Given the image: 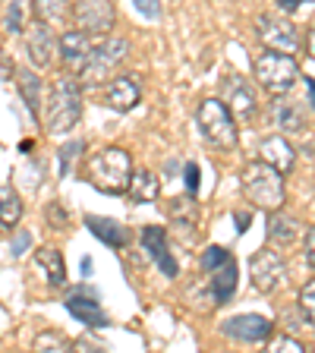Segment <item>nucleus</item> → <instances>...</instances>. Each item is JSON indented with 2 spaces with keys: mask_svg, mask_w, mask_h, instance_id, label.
I'll list each match as a JSON object with an SVG mask.
<instances>
[{
  "mask_svg": "<svg viewBox=\"0 0 315 353\" xmlns=\"http://www.w3.org/2000/svg\"><path fill=\"white\" fill-rule=\"evenodd\" d=\"M82 117V82L79 76H60L51 82L44 98V130L51 136L70 132Z\"/></svg>",
  "mask_w": 315,
  "mask_h": 353,
  "instance_id": "f257e3e1",
  "label": "nucleus"
},
{
  "mask_svg": "<svg viewBox=\"0 0 315 353\" xmlns=\"http://www.w3.org/2000/svg\"><path fill=\"white\" fill-rule=\"evenodd\" d=\"M130 176H132V158H130V152L120 145L98 148V152L85 161V180L95 186V190L108 192V196L126 192Z\"/></svg>",
  "mask_w": 315,
  "mask_h": 353,
  "instance_id": "f03ea898",
  "label": "nucleus"
},
{
  "mask_svg": "<svg viewBox=\"0 0 315 353\" xmlns=\"http://www.w3.org/2000/svg\"><path fill=\"white\" fill-rule=\"evenodd\" d=\"M243 196L250 199L256 208H265V212H281L287 199V186H284V174L278 168H272L268 161H250L243 168Z\"/></svg>",
  "mask_w": 315,
  "mask_h": 353,
  "instance_id": "7ed1b4c3",
  "label": "nucleus"
},
{
  "mask_svg": "<svg viewBox=\"0 0 315 353\" xmlns=\"http://www.w3.org/2000/svg\"><path fill=\"white\" fill-rule=\"evenodd\" d=\"M196 123L202 130V136L208 139V145L230 152L240 142V130H236V117L230 114V108L221 98H202L196 110Z\"/></svg>",
  "mask_w": 315,
  "mask_h": 353,
  "instance_id": "20e7f679",
  "label": "nucleus"
},
{
  "mask_svg": "<svg viewBox=\"0 0 315 353\" xmlns=\"http://www.w3.org/2000/svg\"><path fill=\"white\" fill-rule=\"evenodd\" d=\"M256 76L258 85L268 95H290L294 85L300 82V63L294 60V54H281V51H262L256 57Z\"/></svg>",
  "mask_w": 315,
  "mask_h": 353,
  "instance_id": "39448f33",
  "label": "nucleus"
},
{
  "mask_svg": "<svg viewBox=\"0 0 315 353\" xmlns=\"http://www.w3.org/2000/svg\"><path fill=\"white\" fill-rule=\"evenodd\" d=\"M130 57V41L126 38H104L101 44H95L92 60H88L85 73L79 76L85 85H98V82L110 79L114 73H120V66Z\"/></svg>",
  "mask_w": 315,
  "mask_h": 353,
  "instance_id": "423d86ee",
  "label": "nucleus"
},
{
  "mask_svg": "<svg viewBox=\"0 0 315 353\" xmlns=\"http://www.w3.org/2000/svg\"><path fill=\"white\" fill-rule=\"evenodd\" d=\"M221 101L230 108V114L236 117V123H252L258 114V98L252 92V85L243 79L240 73H227L224 85H221Z\"/></svg>",
  "mask_w": 315,
  "mask_h": 353,
  "instance_id": "0eeeda50",
  "label": "nucleus"
},
{
  "mask_svg": "<svg viewBox=\"0 0 315 353\" xmlns=\"http://www.w3.org/2000/svg\"><path fill=\"white\" fill-rule=\"evenodd\" d=\"M256 32L268 51H281V54L300 51V32H296V26L290 19H284V16H258Z\"/></svg>",
  "mask_w": 315,
  "mask_h": 353,
  "instance_id": "6e6552de",
  "label": "nucleus"
},
{
  "mask_svg": "<svg viewBox=\"0 0 315 353\" xmlns=\"http://www.w3.org/2000/svg\"><path fill=\"white\" fill-rule=\"evenodd\" d=\"M73 22L76 29L88 32V35H110L114 22H117V10L110 0H76Z\"/></svg>",
  "mask_w": 315,
  "mask_h": 353,
  "instance_id": "1a4fd4ad",
  "label": "nucleus"
},
{
  "mask_svg": "<svg viewBox=\"0 0 315 353\" xmlns=\"http://www.w3.org/2000/svg\"><path fill=\"white\" fill-rule=\"evenodd\" d=\"M92 51H95V44H92V35L82 29H73V32H63L57 38V54L63 60L66 73L70 76H82L85 73L88 60H92Z\"/></svg>",
  "mask_w": 315,
  "mask_h": 353,
  "instance_id": "9d476101",
  "label": "nucleus"
},
{
  "mask_svg": "<svg viewBox=\"0 0 315 353\" xmlns=\"http://www.w3.org/2000/svg\"><path fill=\"white\" fill-rule=\"evenodd\" d=\"M284 274H287V265L274 250H258L256 256L250 259V281H252V287H256L258 294H272V290H278V284L284 281Z\"/></svg>",
  "mask_w": 315,
  "mask_h": 353,
  "instance_id": "9b49d317",
  "label": "nucleus"
},
{
  "mask_svg": "<svg viewBox=\"0 0 315 353\" xmlns=\"http://www.w3.org/2000/svg\"><path fill=\"white\" fill-rule=\"evenodd\" d=\"M221 331H224V338L240 341V344H265L272 338L274 322L265 316H256V312H243V316L227 319L221 325Z\"/></svg>",
  "mask_w": 315,
  "mask_h": 353,
  "instance_id": "f8f14e48",
  "label": "nucleus"
},
{
  "mask_svg": "<svg viewBox=\"0 0 315 353\" xmlns=\"http://www.w3.org/2000/svg\"><path fill=\"white\" fill-rule=\"evenodd\" d=\"M54 51H57V38H54L51 26H44L38 19L26 26V57L32 60V66H38V70L51 66Z\"/></svg>",
  "mask_w": 315,
  "mask_h": 353,
  "instance_id": "ddd939ff",
  "label": "nucleus"
},
{
  "mask_svg": "<svg viewBox=\"0 0 315 353\" xmlns=\"http://www.w3.org/2000/svg\"><path fill=\"white\" fill-rule=\"evenodd\" d=\"M139 98H142V85L136 82V76H130V73L110 76L108 85H104V104L114 108V110H120V114H126V110L136 108Z\"/></svg>",
  "mask_w": 315,
  "mask_h": 353,
  "instance_id": "4468645a",
  "label": "nucleus"
},
{
  "mask_svg": "<svg viewBox=\"0 0 315 353\" xmlns=\"http://www.w3.org/2000/svg\"><path fill=\"white\" fill-rule=\"evenodd\" d=\"M142 246H145V252L152 256V262L164 272V278H176V274H180V265H176L174 252H170V246H167V234H164V228L148 224V228L142 230Z\"/></svg>",
  "mask_w": 315,
  "mask_h": 353,
  "instance_id": "2eb2a0df",
  "label": "nucleus"
},
{
  "mask_svg": "<svg viewBox=\"0 0 315 353\" xmlns=\"http://www.w3.org/2000/svg\"><path fill=\"white\" fill-rule=\"evenodd\" d=\"M170 224H174V230L180 234V240L183 243H192L199 236V205L192 202V196H176L170 199Z\"/></svg>",
  "mask_w": 315,
  "mask_h": 353,
  "instance_id": "dca6fc26",
  "label": "nucleus"
},
{
  "mask_svg": "<svg viewBox=\"0 0 315 353\" xmlns=\"http://www.w3.org/2000/svg\"><path fill=\"white\" fill-rule=\"evenodd\" d=\"M35 268L44 274L48 287L66 284V262H63V252H60L57 246H41V250H35Z\"/></svg>",
  "mask_w": 315,
  "mask_h": 353,
  "instance_id": "f3484780",
  "label": "nucleus"
},
{
  "mask_svg": "<svg viewBox=\"0 0 315 353\" xmlns=\"http://www.w3.org/2000/svg\"><path fill=\"white\" fill-rule=\"evenodd\" d=\"M85 228L92 230V234H95L101 243L114 246V250H123L126 243H130V230H126L120 221L104 218V214H88V218H85Z\"/></svg>",
  "mask_w": 315,
  "mask_h": 353,
  "instance_id": "a211bd4d",
  "label": "nucleus"
},
{
  "mask_svg": "<svg viewBox=\"0 0 315 353\" xmlns=\"http://www.w3.org/2000/svg\"><path fill=\"white\" fill-rule=\"evenodd\" d=\"M258 148H262V161L278 168L281 174H287L296 161V148L290 145V139H284V136H265Z\"/></svg>",
  "mask_w": 315,
  "mask_h": 353,
  "instance_id": "6ab92c4d",
  "label": "nucleus"
},
{
  "mask_svg": "<svg viewBox=\"0 0 315 353\" xmlns=\"http://www.w3.org/2000/svg\"><path fill=\"white\" fill-rule=\"evenodd\" d=\"M158 192H161V183H158V176H154L152 170H148V168L132 170L130 186H126L130 202H136V205H148V202H154V199H158Z\"/></svg>",
  "mask_w": 315,
  "mask_h": 353,
  "instance_id": "aec40b11",
  "label": "nucleus"
},
{
  "mask_svg": "<svg viewBox=\"0 0 315 353\" xmlns=\"http://www.w3.org/2000/svg\"><path fill=\"white\" fill-rule=\"evenodd\" d=\"M66 309H70L82 325H92V328H104V325H108V312L98 306V300H85V296L73 294L66 300Z\"/></svg>",
  "mask_w": 315,
  "mask_h": 353,
  "instance_id": "412c9836",
  "label": "nucleus"
},
{
  "mask_svg": "<svg viewBox=\"0 0 315 353\" xmlns=\"http://www.w3.org/2000/svg\"><path fill=\"white\" fill-rule=\"evenodd\" d=\"M234 290H236V262L227 259L224 265H218L212 272V294L214 303H230L234 300Z\"/></svg>",
  "mask_w": 315,
  "mask_h": 353,
  "instance_id": "4be33fe9",
  "label": "nucleus"
},
{
  "mask_svg": "<svg viewBox=\"0 0 315 353\" xmlns=\"http://www.w3.org/2000/svg\"><path fill=\"white\" fill-rule=\"evenodd\" d=\"M296 236H300V224L290 214L272 212V218H268V240H272V246H294Z\"/></svg>",
  "mask_w": 315,
  "mask_h": 353,
  "instance_id": "5701e85b",
  "label": "nucleus"
},
{
  "mask_svg": "<svg viewBox=\"0 0 315 353\" xmlns=\"http://www.w3.org/2000/svg\"><path fill=\"white\" fill-rule=\"evenodd\" d=\"M32 10H35V19L44 22V26H63L70 16H73V7L70 0H32Z\"/></svg>",
  "mask_w": 315,
  "mask_h": 353,
  "instance_id": "b1692460",
  "label": "nucleus"
},
{
  "mask_svg": "<svg viewBox=\"0 0 315 353\" xmlns=\"http://www.w3.org/2000/svg\"><path fill=\"white\" fill-rule=\"evenodd\" d=\"M272 120L278 123V130H284V132H303L306 130V114H303L294 101H274Z\"/></svg>",
  "mask_w": 315,
  "mask_h": 353,
  "instance_id": "393cba45",
  "label": "nucleus"
},
{
  "mask_svg": "<svg viewBox=\"0 0 315 353\" xmlns=\"http://www.w3.org/2000/svg\"><path fill=\"white\" fill-rule=\"evenodd\" d=\"M22 221V199L13 186H0V228L13 230Z\"/></svg>",
  "mask_w": 315,
  "mask_h": 353,
  "instance_id": "a878e982",
  "label": "nucleus"
},
{
  "mask_svg": "<svg viewBox=\"0 0 315 353\" xmlns=\"http://www.w3.org/2000/svg\"><path fill=\"white\" fill-rule=\"evenodd\" d=\"M29 10H32V0H3V29L13 32V35L26 32Z\"/></svg>",
  "mask_w": 315,
  "mask_h": 353,
  "instance_id": "bb28decb",
  "label": "nucleus"
},
{
  "mask_svg": "<svg viewBox=\"0 0 315 353\" xmlns=\"http://www.w3.org/2000/svg\"><path fill=\"white\" fill-rule=\"evenodd\" d=\"M16 85H19L22 92V101H26V108L32 110V114H38V98H41V79H38V73H32V70H16Z\"/></svg>",
  "mask_w": 315,
  "mask_h": 353,
  "instance_id": "cd10ccee",
  "label": "nucleus"
},
{
  "mask_svg": "<svg viewBox=\"0 0 315 353\" xmlns=\"http://www.w3.org/2000/svg\"><path fill=\"white\" fill-rule=\"evenodd\" d=\"M66 347H70V341H66L63 334H57V331H41L35 338V350L57 353V350H66Z\"/></svg>",
  "mask_w": 315,
  "mask_h": 353,
  "instance_id": "c85d7f7f",
  "label": "nucleus"
},
{
  "mask_svg": "<svg viewBox=\"0 0 315 353\" xmlns=\"http://www.w3.org/2000/svg\"><path fill=\"white\" fill-rule=\"evenodd\" d=\"M300 312H303V319H306L309 325H315V281H309V284H303V290H300Z\"/></svg>",
  "mask_w": 315,
  "mask_h": 353,
  "instance_id": "c756f323",
  "label": "nucleus"
},
{
  "mask_svg": "<svg viewBox=\"0 0 315 353\" xmlns=\"http://www.w3.org/2000/svg\"><path fill=\"white\" fill-rule=\"evenodd\" d=\"M230 259V252L224 250V246H208L205 252H202V268H205L208 274L214 272V268H218V265H224Z\"/></svg>",
  "mask_w": 315,
  "mask_h": 353,
  "instance_id": "7c9ffc66",
  "label": "nucleus"
},
{
  "mask_svg": "<svg viewBox=\"0 0 315 353\" xmlns=\"http://www.w3.org/2000/svg\"><path fill=\"white\" fill-rule=\"evenodd\" d=\"M265 344H268V350H281V353H284V350H290V353H303V350H306V347H303V341L287 338V334H284V338H274V341L268 338Z\"/></svg>",
  "mask_w": 315,
  "mask_h": 353,
  "instance_id": "2f4dec72",
  "label": "nucleus"
},
{
  "mask_svg": "<svg viewBox=\"0 0 315 353\" xmlns=\"http://www.w3.org/2000/svg\"><path fill=\"white\" fill-rule=\"evenodd\" d=\"M132 7L139 10L142 16H148V19H158V16H161V0H132Z\"/></svg>",
  "mask_w": 315,
  "mask_h": 353,
  "instance_id": "473e14b6",
  "label": "nucleus"
},
{
  "mask_svg": "<svg viewBox=\"0 0 315 353\" xmlns=\"http://www.w3.org/2000/svg\"><path fill=\"white\" fill-rule=\"evenodd\" d=\"M66 221H70V214H66V208H60L57 202H54V205H48V224H51L54 230L66 228Z\"/></svg>",
  "mask_w": 315,
  "mask_h": 353,
  "instance_id": "72a5a7b5",
  "label": "nucleus"
},
{
  "mask_svg": "<svg viewBox=\"0 0 315 353\" xmlns=\"http://www.w3.org/2000/svg\"><path fill=\"white\" fill-rule=\"evenodd\" d=\"M186 186H190V196H196V190H199V164H186Z\"/></svg>",
  "mask_w": 315,
  "mask_h": 353,
  "instance_id": "f704fd0d",
  "label": "nucleus"
},
{
  "mask_svg": "<svg viewBox=\"0 0 315 353\" xmlns=\"http://www.w3.org/2000/svg\"><path fill=\"white\" fill-rule=\"evenodd\" d=\"M306 262H309V268L315 272V228L306 230Z\"/></svg>",
  "mask_w": 315,
  "mask_h": 353,
  "instance_id": "c9c22d12",
  "label": "nucleus"
},
{
  "mask_svg": "<svg viewBox=\"0 0 315 353\" xmlns=\"http://www.w3.org/2000/svg\"><path fill=\"white\" fill-rule=\"evenodd\" d=\"M234 221H236V230H240V234H243V230H246V228H250V214H246V212H236L234 214Z\"/></svg>",
  "mask_w": 315,
  "mask_h": 353,
  "instance_id": "e433bc0d",
  "label": "nucleus"
},
{
  "mask_svg": "<svg viewBox=\"0 0 315 353\" xmlns=\"http://www.w3.org/2000/svg\"><path fill=\"white\" fill-rule=\"evenodd\" d=\"M306 51H309V57L315 60V26L309 29V35H306Z\"/></svg>",
  "mask_w": 315,
  "mask_h": 353,
  "instance_id": "4c0bfd02",
  "label": "nucleus"
},
{
  "mask_svg": "<svg viewBox=\"0 0 315 353\" xmlns=\"http://www.w3.org/2000/svg\"><path fill=\"white\" fill-rule=\"evenodd\" d=\"M300 3H306V0H281V7H284V10H290V13H294V10L300 7Z\"/></svg>",
  "mask_w": 315,
  "mask_h": 353,
  "instance_id": "58836bf2",
  "label": "nucleus"
},
{
  "mask_svg": "<svg viewBox=\"0 0 315 353\" xmlns=\"http://www.w3.org/2000/svg\"><path fill=\"white\" fill-rule=\"evenodd\" d=\"M306 85H309V101H312V108H315V79H306Z\"/></svg>",
  "mask_w": 315,
  "mask_h": 353,
  "instance_id": "ea45409f",
  "label": "nucleus"
}]
</instances>
